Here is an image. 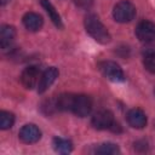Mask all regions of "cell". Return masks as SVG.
<instances>
[{
    "instance_id": "cell-16",
    "label": "cell",
    "mask_w": 155,
    "mask_h": 155,
    "mask_svg": "<svg viewBox=\"0 0 155 155\" xmlns=\"http://www.w3.org/2000/svg\"><path fill=\"white\" fill-rule=\"evenodd\" d=\"M143 64L148 71L155 74V50L145 51L143 56Z\"/></svg>"
},
{
    "instance_id": "cell-17",
    "label": "cell",
    "mask_w": 155,
    "mask_h": 155,
    "mask_svg": "<svg viewBox=\"0 0 155 155\" xmlns=\"http://www.w3.org/2000/svg\"><path fill=\"white\" fill-rule=\"evenodd\" d=\"M15 122V115L10 111H5L2 110L0 113V127L1 130H7L11 128L13 126Z\"/></svg>"
},
{
    "instance_id": "cell-1",
    "label": "cell",
    "mask_w": 155,
    "mask_h": 155,
    "mask_svg": "<svg viewBox=\"0 0 155 155\" xmlns=\"http://www.w3.org/2000/svg\"><path fill=\"white\" fill-rule=\"evenodd\" d=\"M85 29L99 44H108L111 39L108 29L96 15H88L85 18Z\"/></svg>"
},
{
    "instance_id": "cell-6",
    "label": "cell",
    "mask_w": 155,
    "mask_h": 155,
    "mask_svg": "<svg viewBox=\"0 0 155 155\" xmlns=\"http://www.w3.org/2000/svg\"><path fill=\"white\" fill-rule=\"evenodd\" d=\"M136 35L142 42H150L155 39V23L142 21L136 28Z\"/></svg>"
},
{
    "instance_id": "cell-2",
    "label": "cell",
    "mask_w": 155,
    "mask_h": 155,
    "mask_svg": "<svg viewBox=\"0 0 155 155\" xmlns=\"http://www.w3.org/2000/svg\"><path fill=\"white\" fill-rule=\"evenodd\" d=\"M134 16H136V7L132 2L127 0H122L114 6L113 17L116 22L127 23L131 22L134 18Z\"/></svg>"
},
{
    "instance_id": "cell-5",
    "label": "cell",
    "mask_w": 155,
    "mask_h": 155,
    "mask_svg": "<svg viewBox=\"0 0 155 155\" xmlns=\"http://www.w3.org/2000/svg\"><path fill=\"white\" fill-rule=\"evenodd\" d=\"M91 124L97 130H107L110 128L114 124V116L113 113L109 110H99L97 111L91 120Z\"/></svg>"
},
{
    "instance_id": "cell-3",
    "label": "cell",
    "mask_w": 155,
    "mask_h": 155,
    "mask_svg": "<svg viewBox=\"0 0 155 155\" xmlns=\"http://www.w3.org/2000/svg\"><path fill=\"white\" fill-rule=\"evenodd\" d=\"M98 68L101 70V73L110 81H114V82H120V81H124L125 80V75H124V71L122 69L120 68L119 64H116L115 62H111V61H104V62H101L98 64Z\"/></svg>"
},
{
    "instance_id": "cell-12",
    "label": "cell",
    "mask_w": 155,
    "mask_h": 155,
    "mask_svg": "<svg viewBox=\"0 0 155 155\" xmlns=\"http://www.w3.org/2000/svg\"><path fill=\"white\" fill-rule=\"evenodd\" d=\"M23 24L24 27L30 30V31H38L40 30V28L42 27V18L40 15L35 13V12H27L23 16Z\"/></svg>"
},
{
    "instance_id": "cell-18",
    "label": "cell",
    "mask_w": 155,
    "mask_h": 155,
    "mask_svg": "<svg viewBox=\"0 0 155 155\" xmlns=\"http://www.w3.org/2000/svg\"><path fill=\"white\" fill-rule=\"evenodd\" d=\"M120 150L117 148L116 144L114 143H103L101 145H98L94 150V153L97 154H117Z\"/></svg>"
},
{
    "instance_id": "cell-9",
    "label": "cell",
    "mask_w": 155,
    "mask_h": 155,
    "mask_svg": "<svg viewBox=\"0 0 155 155\" xmlns=\"http://www.w3.org/2000/svg\"><path fill=\"white\" fill-rule=\"evenodd\" d=\"M57 78H58V70L54 67H51V68L46 69L42 73V75L40 76V81L38 84V92L44 93L45 91H47L48 87L56 81Z\"/></svg>"
},
{
    "instance_id": "cell-14",
    "label": "cell",
    "mask_w": 155,
    "mask_h": 155,
    "mask_svg": "<svg viewBox=\"0 0 155 155\" xmlns=\"http://www.w3.org/2000/svg\"><path fill=\"white\" fill-rule=\"evenodd\" d=\"M74 96L71 93H63L61 96H58V98L56 99V105L58 110H64V111H71V107H73V102H74Z\"/></svg>"
},
{
    "instance_id": "cell-20",
    "label": "cell",
    "mask_w": 155,
    "mask_h": 155,
    "mask_svg": "<svg viewBox=\"0 0 155 155\" xmlns=\"http://www.w3.org/2000/svg\"><path fill=\"white\" fill-rule=\"evenodd\" d=\"M7 1H10V0H1V4H2V5H5Z\"/></svg>"
},
{
    "instance_id": "cell-13",
    "label": "cell",
    "mask_w": 155,
    "mask_h": 155,
    "mask_svg": "<svg viewBox=\"0 0 155 155\" xmlns=\"http://www.w3.org/2000/svg\"><path fill=\"white\" fill-rule=\"evenodd\" d=\"M40 4H41V6L46 10V12H47V15L50 16L51 21L53 22V24H54L56 27H58V28H62V27H63L62 19H61L59 13L56 11L54 6H53L48 0H40Z\"/></svg>"
},
{
    "instance_id": "cell-4",
    "label": "cell",
    "mask_w": 155,
    "mask_h": 155,
    "mask_svg": "<svg viewBox=\"0 0 155 155\" xmlns=\"http://www.w3.org/2000/svg\"><path fill=\"white\" fill-rule=\"evenodd\" d=\"M92 110V99L86 94H75L74 102L71 107V111L79 116L85 117L87 116Z\"/></svg>"
},
{
    "instance_id": "cell-10",
    "label": "cell",
    "mask_w": 155,
    "mask_h": 155,
    "mask_svg": "<svg viewBox=\"0 0 155 155\" xmlns=\"http://www.w3.org/2000/svg\"><path fill=\"white\" fill-rule=\"evenodd\" d=\"M127 122L133 128H143L147 125V115L139 108H133L127 113Z\"/></svg>"
},
{
    "instance_id": "cell-21",
    "label": "cell",
    "mask_w": 155,
    "mask_h": 155,
    "mask_svg": "<svg viewBox=\"0 0 155 155\" xmlns=\"http://www.w3.org/2000/svg\"><path fill=\"white\" fill-rule=\"evenodd\" d=\"M154 93H155V90H154Z\"/></svg>"
},
{
    "instance_id": "cell-19",
    "label": "cell",
    "mask_w": 155,
    "mask_h": 155,
    "mask_svg": "<svg viewBox=\"0 0 155 155\" xmlns=\"http://www.w3.org/2000/svg\"><path fill=\"white\" fill-rule=\"evenodd\" d=\"M92 4H93V0H75V5L82 10L90 8L92 6Z\"/></svg>"
},
{
    "instance_id": "cell-8",
    "label": "cell",
    "mask_w": 155,
    "mask_h": 155,
    "mask_svg": "<svg viewBox=\"0 0 155 155\" xmlns=\"http://www.w3.org/2000/svg\"><path fill=\"white\" fill-rule=\"evenodd\" d=\"M40 138H41V131L33 124L24 125L19 131V139L23 143H27V144L36 143Z\"/></svg>"
},
{
    "instance_id": "cell-7",
    "label": "cell",
    "mask_w": 155,
    "mask_h": 155,
    "mask_svg": "<svg viewBox=\"0 0 155 155\" xmlns=\"http://www.w3.org/2000/svg\"><path fill=\"white\" fill-rule=\"evenodd\" d=\"M39 78H40V71L36 67L30 65L27 67L22 74H21V82L25 88H33L36 86V84L39 82Z\"/></svg>"
},
{
    "instance_id": "cell-15",
    "label": "cell",
    "mask_w": 155,
    "mask_h": 155,
    "mask_svg": "<svg viewBox=\"0 0 155 155\" xmlns=\"http://www.w3.org/2000/svg\"><path fill=\"white\" fill-rule=\"evenodd\" d=\"M53 148H54L56 151H58L61 154H68V153L71 151L73 144L68 139L56 137V138H53Z\"/></svg>"
},
{
    "instance_id": "cell-11",
    "label": "cell",
    "mask_w": 155,
    "mask_h": 155,
    "mask_svg": "<svg viewBox=\"0 0 155 155\" xmlns=\"http://www.w3.org/2000/svg\"><path fill=\"white\" fill-rule=\"evenodd\" d=\"M16 38V29L12 25H2L0 29V46L2 50H7L12 46Z\"/></svg>"
}]
</instances>
